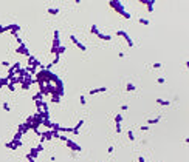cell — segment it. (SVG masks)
Returning <instances> with one entry per match:
<instances>
[{"label": "cell", "mask_w": 189, "mask_h": 162, "mask_svg": "<svg viewBox=\"0 0 189 162\" xmlns=\"http://www.w3.org/2000/svg\"><path fill=\"white\" fill-rule=\"evenodd\" d=\"M110 5H112L113 8H118L116 11H118V12H121V14L124 15L126 19H130V14H129V12H126L124 9H122V6H121V2H110Z\"/></svg>", "instance_id": "6da1fadb"}, {"label": "cell", "mask_w": 189, "mask_h": 162, "mask_svg": "<svg viewBox=\"0 0 189 162\" xmlns=\"http://www.w3.org/2000/svg\"><path fill=\"white\" fill-rule=\"evenodd\" d=\"M116 36H121L122 39H124V40H126L127 43H129V46H135L133 40H132V39H130V37H129V34H127L126 31H121V30H119V31H116Z\"/></svg>", "instance_id": "7a4b0ae2"}, {"label": "cell", "mask_w": 189, "mask_h": 162, "mask_svg": "<svg viewBox=\"0 0 189 162\" xmlns=\"http://www.w3.org/2000/svg\"><path fill=\"white\" fill-rule=\"evenodd\" d=\"M67 147H68V148H70V150H73V151H81V150H82V148H81V147H79V145H78V144H74V142H73V140H70V139H68V140H67Z\"/></svg>", "instance_id": "3957f363"}, {"label": "cell", "mask_w": 189, "mask_h": 162, "mask_svg": "<svg viewBox=\"0 0 189 162\" xmlns=\"http://www.w3.org/2000/svg\"><path fill=\"white\" fill-rule=\"evenodd\" d=\"M70 40L73 42V43L76 45V46H78V48L81 49V51H85V49H87L85 46H84V45H82V43H81V42H79V40H78V39H76V37H74V36H70Z\"/></svg>", "instance_id": "277c9868"}, {"label": "cell", "mask_w": 189, "mask_h": 162, "mask_svg": "<svg viewBox=\"0 0 189 162\" xmlns=\"http://www.w3.org/2000/svg\"><path fill=\"white\" fill-rule=\"evenodd\" d=\"M115 121H116V133H121V121H122V116H121V114H116Z\"/></svg>", "instance_id": "5b68a950"}, {"label": "cell", "mask_w": 189, "mask_h": 162, "mask_svg": "<svg viewBox=\"0 0 189 162\" xmlns=\"http://www.w3.org/2000/svg\"><path fill=\"white\" fill-rule=\"evenodd\" d=\"M84 125V121H79L78 122V125L76 127H73V130H71V133H73V134H79V130H81V127Z\"/></svg>", "instance_id": "8992f818"}, {"label": "cell", "mask_w": 189, "mask_h": 162, "mask_svg": "<svg viewBox=\"0 0 189 162\" xmlns=\"http://www.w3.org/2000/svg\"><path fill=\"white\" fill-rule=\"evenodd\" d=\"M107 88L105 87H99V88H95V90H90V94H98V93H105Z\"/></svg>", "instance_id": "52a82bcc"}, {"label": "cell", "mask_w": 189, "mask_h": 162, "mask_svg": "<svg viewBox=\"0 0 189 162\" xmlns=\"http://www.w3.org/2000/svg\"><path fill=\"white\" fill-rule=\"evenodd\" d=\"M157 103H158V105H161V107H167V105H169V100H163V99H157Z\"/></svg>", "instance_id": "ba28073f"}, {"label": "cell", "mask_w": 189, "mask_h": 162, "mask_svg": "<svg viewBox=\"0 0 189 162\" xmlns=\"http://www.w3.org/2000/svg\"><path fill=\"white\" fill-rule=\"evenodd\" d=\"M98 37H99V39H104V40H112V36H109V34L99 33V34H98Z\"/></svg>", "instance_id": "9c48e42d"}, {"label": "cell", "mask_w": 189, "mask_h": 162, "mask_svg": "<svg viewBox=\"0 0 189 162\" xmlns=\"http://www.w3.org/2000/svg\"><path fill=\"white\" fill-rule=\"evenodd\" d=\"M160 121H161V117H160V116H158V117H155V119H149V121H147V125H152V124H158Z\"/></svg>", "instance_id": "30bf717a"}, {"label": "cell", "mask_w": 189, "mask_h": 162, "mask_svg": "<svg viewBox=\"0 0 189 162\" xmlns=\"http://www.w3.org/2000/svg\"><path fill=\"white\" fill-rule=\"evenodd\" d=\"M17 51H19V53H23V54H30V53L26 51L25 45H20V46H19V48H17Z\"/></svg>", "instance_id": "8fae6325"}, {"label": "cell", "mask_w": 189, "mask_h": 162, "mask_svg": "<svg viewBox=\"0 0 189 162\" xmlns=\"http://www.w3.org/2000/svg\"><path fill=\"white\" fill-rule=\"evenodd\" d=\"M126 90H127V91H135V90H137V87H135L133 83H127Z\"/></svg>", "instance_id": "7c38bea8"}, {"label": "cell", "mask_w": 189, "mask_h": 162, "mask_svg": "<svg viewBox=\"0 0 189 162\" xmlns=\"http://www.w3.org/2000/svg\"><path fill=\"white\" fill-rule=\"evenodd\" d=\"M8 80H9V77H5V79H2V80H0V88H2L3 85H8Z\"/></svg>", "instance_id": "4fadbf2b"}, {"label": "cell", "mask_w": 189, "mask_h": 162, "mask_svg": "<svg viewBox=\"0 0 189 162\" xmlns=\"http://www.w3.org/2000/svg\"><path fill=\"white\" fill-rule=\"evenodd\" d=\"M2 108H3L5 111H9V110H11V108H9V103H8V102H3V105H2Z\"/></svg>", "instance_id": "5bb4252c"}, {"label": "cell", "mask_w": 189, "mask_h": 162, "mask_svg": "<svg viewBox=\"0 0 189 162\" xmlns=\"http://www.w3.org/2000/svg\"><path fill=\"white\" fill-rule=\"evenodd\" d=\"M48 12H50V14H57V12H59V9H57V8H50Z\"/></svg>", "instance_id": "9a60e30c"}, {"label": "cell", "mask_w": 189, "mask_h": 162, "mask_svg": "<svg viewBox=\"0 0 189 162\" xmlns=\"http://www.w3.org/2000/svg\"><path fill=\"white\" fill-rule=\"evenodd\" d=\"M92 33H95L96 36L99 34V31H98V26H96V25H92Z\"/></svg>", "instance_id": "2e32d148"}, {"label": "cell", "mask_w": 189, "mask_h": 162, "mask_svg": "<svg viewBox=\"0 0 189 162\" xmlns=\"http://www.w3.org/2000/svg\"><path fill=\"white\" fill-rule=\"evenodd\" d=\"M140 23H143V25H149L150 20H147V19H140Z\"/></svg>", "instance_id": "e0dca14e"}, {"label": "cell", "mask_w": 189, "mask_h": 162, "mask_svg": "<svg viewBox=\"0 0 189 162\" xmlns=\"http://www.w3.org/2000/svg\"><path fill=\"white\" fill-rule=\"evenodd\" d=\"M127 134H129V139H130V140H135V134H133V131H130V130H129V133H127Z\"/></svg>", "instance_id": "ac0fdd59"}, {"label": "cell", "mask_w": 189, "mask_h": 162, "mask_svg": "<svg viewBox=\"0 0 189 162\" xmlns=\"http://www.w3.org/2000/svg\"><path fill=\"white\" fill-rule=\"evenodd\" d=\"M157 82H158V83H164L166 79H164V77H158V80H157Z\"/></svg>", "instance_id": "d6986e66"}, {"label": "cell", "mask_w": 189, "mask_h": 162, "mask_svg": "<svg viewBox=\"0 0 189 162\" xmlns=\"http://www.w3.org/2000/svg\"><path fill=\"white\" fill-rule=\"evenodd\" d=\"M79 100H81V103H82V105L85 103V97H84V96H79Z\"/></svg>", "instance_id": "ffe728a7"}, {"label": "cell", "mask_w": 189, "mask_h": 162, "mask_svg": "<svg viewBox=\"0 0 189 162\" xmlns=\"http://www.w3.org/2000/svg\"><path fill=\"white\" fill-rule=\"evenodd\" d=\"M153 68H161V63H160V62H157V63H153Z\"/></svg>", "instance_id": "44dd1931"}, {"label": "cell", "mask_w": 189, "mask_h": 162, "mask_svg": "<svg viewBox=\"0 0 189 162\" xmlns=\"http://www.w3.org/2000/svg\"><path fill=\"white\" fill-rule=\"evenodd\" d=\"M121 110H122V111H127V110H129V105H122Z\"/></svg>", "instance_id": "7402d4cb"}, {"label": "cell", "mask_w": 189, "mask_h": 162, "mask_svg": "<svg viewBox=\"0 0 189 162\" xmlns=\"http://www.w3.org/2000/svg\"><path fill=\"white\" fill-rule=\"evenodd\" d=\"M141 130H143V131H147V130H149V125H143V127H141Z\"/></svg>", "instance_id": "603a6c76"}, {"label": "cell", "mask_w": 189, "mask_h": 162, "mask_svg": "<svg viewBox=\"0 0 189 162\" xmlns=\"http://www.w3.org/2000/svg\"><path fill=\"white\" fill-rule=\"evenodd\" d=\"M2 65H3V66H9V62H6V60H3V62H2Z\"/></svg>", "instance_id": "cb8c5ba5"}, {"label": "cell", "mask_w": 189, "mask_h": 162, "mask_svg": "<svg viewBox=\"0 0 189 162\" xmlns=\"http://www.w3.org/2000/svg\"><path fill=\"white\" fill-rule=\"evenodd\" d=\"M138 161H140V162H146V161H144V158H143V156H140V158H138Z\"/></svg>", "instance_id": "d4e9b609"}]
</instances>
